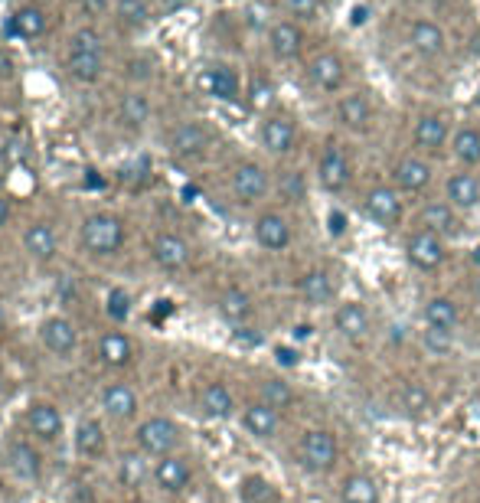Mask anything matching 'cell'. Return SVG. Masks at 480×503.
<instances>
[{"instance_id": "603a6c76", "label": "cell", "mask_w": 480, "mask_h": 503, "mask_svg": "<svg viewBox=\"0 0 480 503\" xmlns=\"http://www.w3.org/2000/svg\"><path fill=\"white\" fill-rule=\"evenodd\" d=\"M27 428H29V435H37L39 441L53 445V441H59L66 422H63V412H59L53 402H33V406L27 408Z\"/></svg>"}, {"instance_id": "7c38bea8", "label": "cell", "mask_w": 480, "mask_h": 503, "mask_svg": "<svg viewBox=\"0 0 480 503\" xmlns=\"http://www.w3.org/2000/svg\"><path fill=\"white\" fill-rule=\"evenodd\" d=\"M307 79L311 86L324 96H337L347 86V63L337 56V53H317V56L307 63Z\"/></svg>"}, {"instance_id": "f907efd6", "label": "cell", "mask_w": 480, "mask_h": 503, "mask_svg": "<svg viewBox=\"0 0 480 503\" xmlns=\"http://www.w3.org/2000/svg\"><path fill=\"white\" fill-rule=\"evenodd\" d=\"M141 474H144V465H141V457L131 455V457H124V465H122V481L128 487H138L141 484Z\"/></svg>"}, {"instance_id": "ee69618b", "label": "cell", "mask_w": 480, "mask_h": 503, "mask_svg": "<svg viewBox=\"0 0 480 503\" xmlns=\"http://www.w3.org/2000/svg\"><path fill=\"white\" fill-rule=\"evenodd\" d=\"M69 53H105V37L95 27H79L69 37Z\"/></svg>"}, {"instance_id": "bcb514c9", "label": "cell", "mask_w": 480, "mask_h": 503, "mask_svg": "<svg viewBox=\"0 0 480 503\" xmlns=\"http://www.w3.org/2000/svg\"><path fill=\"white\" fill-rule=\"evenodd\" d=\"M154 72H157V69H154L151 56H131L128 63H124V79H128V82H134L138 88L147 86V82L154 79Z\"/></svg>"}, {"instance_id": "f35d334b", "label": "cell", "mask_w": 480, "mask_h": 503, "mask_svg": "<svg viewBox=\"0 0 480 503\" xmlns=\"http://www.w3.org/2000/svg\"><path fill=\"white\" fill-rule=\"evenodd\" d=\"M274 190H278V197H282L284 203H304L307 193H311L307 173H304L301 167H284V171L274 177Z\"/></svg>"}, {"instance_id": "f1b7e54d", "label": "cell", "mask_w": 480, "mask_h": 503, "mask_svg": "<svg viewBox=\"0 0 480 503\" xmlns=\"http://www.w3.org/2000/svg\"><path fill=\"white\" fill-rule=\"evenodd\" d=\"M7 467L13 471V477L27 481V484L39 481V474H43L39 451L29 445V441H10V445H7Z\"/></svg>"}, {"instance_id": "816d5d0a", "label": "cell", "mask_w": 480, "mask_h": 503, "mask_svg": "<svg viewBox=\"0 0 480 503\" xmlns=\"http://www.w3.org/2000/svg\"><path fill=\"white\" fill-rule=\"evenodd\" d=\"M128 311H131V307H128V295L114 291V295L108 298V314H112L114 321H124V317H128Z\"/></svg>"}, {"instance_id": "484cf974", "label": "cell", "mask_w": 480, "mask_h": 503, "mask_svg": "<svg viewBox=\"0 0 480 503\" xmlns=\"http://www.w3.org/2000/svg\"><path fill=\"white\" fill-rule=\"evenodd\" d=\"M102 412L112 422H131L138 415V392L131 382H112L102 390Z\"/></svg>"}, {"instance_id": "44dd1931", "label": "cell", "mask_w": 480, "mask_h": 503, "mask_svg": "<svg viewBox=\"0 0 480 503\" xmlns=\"http://www.w3.org/2000/svg\"><path fill=\"white\" fill-rule=\"evenodd\" d=\"M189 481H193V465L183 455L157 457V465H154V484L164 494H183L189 487Z\"/></svg>"}, {"instance_id": "9c48e42d", "label": "cell", "mask_w": 480, "mask_h": 503, "mask_svg": "<svg viewBox=\"0 0 480 503\" xmlns=\"http://www.w3.org/2000/svg\"><path fill=\"white\" fill-rule=\"evenodd\" d=\"M405 258H408V265H415L418 272H434V268L444 265V239L428 232V229H415L412 236L405 239Z\"/></svg>"}, {"instance_id": "ba28073f", "label": "cell", "mask_w": 480, "mask_h": 503, "mask_svg": "<svg viewBox=\"0 0 480 503\" xmlns=\"http://www.w3.org/2000/svg\"><path fill=\"white\" fill-rule=\"evenodd\" d=\"M317 183L327 193H343L353 183V161L340 144H327L317 157Z\"/></svg>"}, {"instance_id": "e0dca14e", "label": "cell", "mask_w": 480, "mask_h": 503, "mask_svg": "<svg viewBox=\"0 0 480 503\" xmlns=\"http://www.w3.org/2000/svg\"><path fill=\"white\" fill-rule=\"evenodd\" d=\"M151 258L164 272H183L189 265V242L177 232H157L151 239Z\"/></svg>"}, {"instance_id": "30bf717a", "label": "cell", "mask_w": 480, "mask_h": 503, "mask_svg": "<svg viewBox=\"0 0 480 503\" xmlns=\"http://www.w3.org/2000/svg\"><path fill=\"white\" fill-rule=\"evenodd\" d=\"M252 236L258 242V248H265V252H284L291 246L294 229L288 222V216H282L278 209H262L252 222Z\"/></svg>"}, {"instance_id": "7a4b0ae2", "label": "cell", "mask_w": 480, "mask_h": 503, "mask_svg": "<svg viewBox=\"0 0 480 503\" xmlns=\"http://www.w3.org/2000/svg\"><path fill=\"white\" fill-rule=\"evenodd\" d=\"M298 461L311 474H327L340 461V441L330 428H307L298 441Z\"/></svg>"}, {"instance_id": "5bb4252c", "label": "cell", "mask_w": 480, "mask_h": 503, "mask_svg": "<svg viewBox=\"0 0 480 503\" xmlns=\"http://www.w3.org/2000/svg\"><path fill=\"white\" fill-rule=\"evenodd\" d=\"M333 114H337L340 128H347V131H357V134H366L373 128V102H369L363 92H347V96H340L337 105H333Z\"/></svg>"}, {"instance_id": "8992f818", "label": "cell", "mask_w": 480, "mask_h": 503, "mask_svg": "<svg viewBox=\"0 0 480 503\" xmlns=\"http://www.w3.org/2000/svg\"><path fill=\"white\" fill-rule=\"evenodd\" d=\"M363 213H366V219H373L379 229H399L405 219L402 190H396L392 183H379V187L366 190V197H363Z\"/></svg>"}, {"instance_id": "d590c367", "label": "cell", "mask_w": 480, "mask_h": 503, "mask_svg": "<svg viewBox=\"0 0 480 503\" xmlns=\"http://www.w3.org/2000/svg\"><path fill=\"white\" fill-rule=\"evenodd\" d=\"M451 154L461 167H480V128L477 124H461L451 134Z\"/></svg>"}, {"instance_id": "836d02e7", "label": "cell", "mask_w": 480, "mask_h": 503, "mask_svg": "<svg viewBox=\"0 0 480 503\" xmlns=\"http://www.w3.org/2000/svg\"><path fill=\"white\" fill-rule=\"evenodd\" d=\"M66 76L79 86H95L105 76V53H66Z\"/></svg>"}, {"instance_id": "3957f363", "label": "cell", "mask_w": 480, "mask_h": 503, "mask_svg": "<svg viewBox=\"0 0 480 503\" xmlns=\"http://www.w3.org/2000/svg\"><path fill=\"white\" fill-rule=\"evenodd\" d=\"M272 190V173L258 161H239L229 173V193L239 206H258Z\"/></svg>"}, {"instance_id": "cb8c5ba5", "label": "cell", "mask_w": 480, "mask_h": 503, "mask_svg": "<svg viewBox=\"0 0 480 503\" xmlns=\"http://www.w3.org/2000/svg\"><path fill=\"white\" fill-rule=\"evenodd\" d=\"M408 46L415 49V56L422 59H438L448 46V37H444V29L434 23V20H415L412 27H408Z\"/></svg>"}, {"instance_id": "f6af8a7d", "label": "cell", "mask_w": 480, "mask_h": 503, "mask_svg": "<svg viewBox=\"0 0 480 503\" xmlns=\"http://www.w3.org/2000/svg\"><path fill=\"white\" fill-rule=\"evenodd\" d=\"M282 10L288 13V20L314 23L324 13V0H282Z\"/></svg>"}, {"instance_id": "5b68a950", "label": "cell", "mask_w": 480, "mask_h": 503, "mask_svg": "<svg viewBox=\"0 0 480 503\" xmlns=\"http://www.w3.org/2000/svg\"><path fill=\"white\" fill-rule=\"evenodd\" d=\"M213 147V131H209L206 122L199 118H189V122H180L173 131L167 134V151L180 161H199L206 157V151Z\"/></svg>"}, {"instance_id": "4dcf8cb0", "label": "cell", "mask_w": 480, "mask_h": 503, "mask_svg": "<svg viewBox=\"0 0 480 503\" xmlns=\"http://www.w3.org/2000/svg\"><path fill=\"white\" fill-rule=\"evenodd\" d=\"M98 360H102L105 366H112V370H124V366L134 360L131 337L122 331H105L102 337H98Z\"/></svg>"}, {"instance_id": "6da1fadb", "label": "cell", "mask_w": 480, "mask_h": 503, "mask_svg": "<svg viewBox=\"0 0 480 503\" xmlns=\"http://www.w3.org/2000/svg\"><path fill=\"white\" fill-rule=\"evenodd\" d=\"M79 239L88 256L112 258L128 242V222L118 213H88L79 226Z\"/></svg>"}, {"instance_id": "83f0119b", "label": "cell", "mask_w": 480, "mask_h": 503, "mask_svg": "<svg viewBox=\"0 0 480 503\" xmlns=\"http://www.w3.org/2000/svg\"><path fill=\"white\" fill-rule=\"evenodd\" d=\"M333 331L347 340H363L369 333V311L359 301H343L333 311Z\"/></svg>"}, {"instance_id": "db71d44e", "label": "cell", "mask_w": 480, "mask_h": 503, "mask_svg": "<svg viewBox=\"0 0 480 503\" xmlns=\"http://www.w3.org/2000/svg\"><path fill=\"white\" fill-rule=\"evenodd\" d=\"M10 213H13V209H10V200L4 197V193H0V229L10 222Z\"/></svg>"}, {"instance_id": "2e32d148", "label": "cell", "mask_w": 480, "mask_h": 503, "mask_svg": "<svg viewBox=\"0 0 480 503\" xmlns=\"http://www.w3.org/2000/svg\"><path fill=\"white\" fill-rule=\"evenodd\" d=\"M432 180H434L432 163L425 161V157H418V154H408V157L396 161V167H392V187L402 193H425L432 187Z\"/></svg>"}, {"instance_id": "277c9868", "label": "cell", "mask_w": 480, "mask_h": 503, "mask_svg": "<svg viewBox=\"0 0 480 503\" xmlns=\"http://www.w3.org/2000/svg\"><path fill=\"white\" fill-rule=\"evenodd\" d=\"M134 438H138V451H141L144 457H167L177 451L183 432H180V425L173 418L154 415L138 425V435Z\"/></svg>"}, {"instance_id": "9a60e30c", "label": "cell", "mask_w": 480, "mask_h": 503, "mask_svg": "<svg viewBox=\"0 0 480 503\" xmlns=\"http://www.w3.org/2000/svg\"><path fill=\"white\" fill-rule=\"evenodd\" d=\"M199 86L206 88V96H213L216 102L236 105V102H242V96H245L242 79H239L236 69L226 66V63H216V66H209L206 72L199 76Z\"/></svg>"}, {"instance_id": "f5cc1de1", "label": "cell", "mask_w": 480, "mask_h": 503, "mask_svg": "<svg viewBox=\"0 0 480 503\" xmlns=\"http://www.w3.org/2000/svg\"><path fill=\"white\" fill-rule=\"evenodd\" d=\"M0 79H13V56L7 49H0Z\"/></svg>"}, {"instance_id": "f546056e", "label": "cell", "mask_w": 480, "mask_h": 503, "mask_svg": "<svg viewBox=\"0 0 480 503\" xmlns=\"http://www.w3.org/2000/svg\"><path fill=\"white\" fill-rule=\"evenodd\" d=\"M10 29H13V37L33 43V39H39L49 29V13L39 4H23V7L13 10Z\"/></svg>"}, {"instance_id": "4fadbf2b", "label": "cell", "mask_w": 480, "mask_h": 503, "mask_svg": "<svg viewBox=\"0 0 480 503\" xmlns=\"http://www.w3.org/2000/svg\"><path fill=\"white\" fill-rule=\"evenodd\" d=\"M268 49L278 63H294L304 53V27L298 20H274L268 27Z\"/></svg>"}, {"instance_id": "74e56055", "label": "cell", "mask_w": 480, "mask_h": 503, "mask_svg": "<svg viewBox=\"0 0 480 503\" xmlns=\"http://www.w3.org/2000/svg\"><path fill=\"white\" fill-rule=\"evenodd\" d=\"M219 314H223V321L226 323H236V327H242L248 317H252V298H248V291H242V288H226L223 295H219Z\"/></svg>"}, {"instance_id": "ab89813d", "label": "cell", "mask_w": 480, "mask_h": 503, "mask_svg": "<svg viewBox=\"0 0 480 503\" xmlns=\"http://www.w3.org/2000/svg\"><path fill=\"white\" fill-rule=\"evenodd\" d=\"M340 503H379V484L369 474H349L340 484Z\"/></svg>"}, {"instance_id": "7dc6e473", "label": "cell", "mask_w": 480, "mask_h": 503, "mask_svg": "<svg viewBox=\"0 0 480 503\" xmlns=\"http://www.w3.org/2000/svg\"><path fill=\"white\" fill-rule=\"evenodd\" d=\"M242 500L245 503H274V490L262 477H245L242 481Z\"/></svg>"}, {"instance_id": "681fc988", "label": "cell", "mask_w": 480, "mask_h": 503, "mask_svg": "<svg viewBox=\"0 0 480 503\" xmlns=\"http://www.w3.org/2000/svg\"><path fill=\"white\" fill-rule=\"evenodd\" d=\"M425 347L432 353H438V356H444V353H451L454 347V333L451 331H434V327H428V331L422 333Z\"/></svg>"}, {"instance_id": "d6a6232c", "label": "cell", "mask_w": 480, "mask_h": 503, "mask_svg": "<svg viewBox=\"0 0 480 503\" xmlns=\"http://www.w3.org/2000/svg\"><path fill=\"white\" fill-rule=\"evenodd\" d=\"M76 451L88 461H102L105 451H108V435H105V425L98 418H82L76 428Z\"/></svg>"}, {"instance_id": "1f68e13d", "label": "cell", "mask_w": 480, "mask_h": 503, "mask_svg": "<svg viewBox=\"0 0 480 503\" xmlns=\"http://www.w3.org/2000/svg\"><path fill=\"white\" fill-rule=\"evenodd\" d=\"M298 291H301V298L311 304V307H324V304H330L337 298V281L330 278L327 268H311V272H304V278L298 281Z\"/></svg>"}, {"instance_id": "7402d4cb", "label": "cell", "mask_w": 480, "mask_h": 503, "mask_svg": "<svg viewBox=\"0 0 480 503\" xmlns=\"http://www.w3.org/2000/svg\"><path fill=\"white\" fill-rule=\"evenodd\" d=\"M23 248L33 262H53L59 252V232L49 219H37L29 222L27 232H23Z\"/></svg>"}, {"instance_id": "c3c4849f", "label": "cell", "mask_w": 480, "mask_h": 503, "mask_svg": "<svg viewBox=\"0 0 480 503\" xmlns=\"http://www.w3.org/2000/svg\"><path fill=\"white\" fill-rule=\"evenodd\" d=\"M248 105L252 108H268L272 105V96H274V86H272V79H265V76H255L252 79V86H248Z\"/></svg>"}, {"instance_id": "e575fe53", "label": "cell", "mask_w": 480, "mask_h": 503, "mask_svg": "<svg viewBox=\"0 0 480 503\" xmlns=\"http://www.w3.org/2000/svg\"><path fill=\"white\" fill-rule=\"evenodd\" d=\"M422 317H425V327H434V331H458V321H461V311H458V304L451 298H428L422 307Z\"/></svg>"}, {"instance_id": "b9f144b4", "label": "cell", "mask_w": 480, "mask_h": 503, "mask_svg": "<svg viewBox=\"0 0 480 503\" xmlns=\"http://www.w3.org/2000/svg\"><path fill=\"white\" fill-rule=\"evenodd\" d=\"M258 399L268 402L272 408H278V412H284V408H291L294 406V390H291V382H284L278 380V376H272V380H262L258 382Z\"/></svg>"}, {"instance_id": "52a82bcc", "label": "cell", "mask_w": 480, "mask_h": 503, "mask_svg": "<svg viewBox=\"0 0 480 503\" xmlns=\"http://www.w3.org/2000/svg\"><path fill=\"white\" fill-rule=\"evenodd\" d=\"M258 141L272 157H288L298 147V122L282 112L265 114L262 124H258Z\"/></svg>"}, {"instance_id": "8d00e7d4", "label": "cell", "mask_w": 480, "mask_h": 503, "mask_svg": "<svg viewBox=\"0 0 480 503\" xmlns=\"http://www.w3.org/2000/svg\"><path fill=\"white\" fill-rule=\"evenodd\" d=\"M199 408L209 418H229L236 412V399H232L226 382H206L203 392H199Z\"/></svg>"}, {"instance_id": "7bdbcfd3", "label": "cell", "mask_w": 480, "mask_h": 503, "mask_svg": "<svg viewBox=\"0 0 480 503\" xmlns=\"http://www.w3.org/2000/svg\"><path fill=\"white\" fill-rule=\"evenodd\" d=\"M399 396H402V408L412 412V415H425L432 408V392L425 390L422 382H405Z\"/></svg>"}, {"instance_id": "ffe728a7", "label": "cell", "mask_w": 480, "mask_h": 503, "mask_svg": "<svg viewBox=\"0 0 480 503\" xmlns=\"http://www.w3.org/2000/svg\"><path fill=\"white\" fill-rule=\"evenodd\" d=\"M448 138H451V124H448V118L438 112L422 114L412 128L415 151H422V154H438L444 144H448Z\"/></svg>"}, {"instance_id": "d6986e66", "label": "cell", "mask_w": 480, "mask_h": 503, "mask_svg": "<svg viewBox=\"0 0 480 503\" xmlns=\"http://www.w3.org/2000/svg\"><path fill=\"white\" fill-rule=\"evenodd\" d=\"M444 200L451 203L454 209H461V213L477 209L480 206V177L467 171V167L448 173V177H444Z\"/></svg>"}, {"instance_id": "ac0fdd59", "label": "cell", "mask_w": 480, "mask_h": 503, "mask_svg": "<svg viewBox=\"0 0 480 503\" xmlns=\"http://www.w3.org/2000/svg\"><path fill=\"white\" fill-rule=\"evenodd\" d=\"M39 343H43L49 353H56V356L76 353V347H79L76 323L69 321V317H63V314H53V317H46V321L39 323Z\"/></svg>"}, {"instance_id": "60d3db41", "label": "cell", "mask_w": 480, "mask_h": 503, "mask_svg": "<svg viewBox=\"0 0 480 503\" xmlns=\"http://www.w3.org/2000/svg\"><path fill=\"white\" fill-rule=\"evenodd\" d=\"M114 17L124 29H141L151 23V4L147 0H114Z\"/></svg>"}, {"instance_id": "9f6ffc18", "label": "cell", "mask_w": 480, "mask_h": 503, "mask_svg": "<svg viewBox=\"0 0 480 503\" xmlns=\"http://www.w3.org/2000/svg\"><path fill=\"white\" fill-rule=\"evenodd\" d=\"M4 327H7V307L0 304V331H4Z\"/></svg>"}, {"instance_id": "8fae6325", "label": "cell", "mask_w": 480, "mask_h": 503, "mask_svg": "<svg viewBox=\"0 0 480 503\" xmlns=\"http://www.w3.org/2000/svg\"><path fill=\"white\" fill-rule=\"evenodd\" d=\"M418 226L448 242V239H458L464 232V219H461V209H454L448 200H428L418 209Z\"/></svg>"}, {"instance_id": "4316f807", "label": "cell", "mask_w": 480, "mask_h": 503, "mask_svg": "<svg viewBox=\"0 0 480 503\" xmlns=\"http://www.w3.org/2000/svg\"><path fill=\"white\" fill-rule=\"evenodd\" d=\"M114 114H118V122H122L124 128H134V131H138V128H144V124L151 122L154 102L144 88H131V92H124V96L118 98Z\"/></svg>"}, {"instance_id": "d4e9b609", "label": "cell", "mask_w": 480, "mask_h": 503, "mask_svg": "<svg viewBox=\"0 0 480 503\" xmlns=\"http://www.w3.org/2000/svg\"><path fill=\"white\" fill-rule=\"evenodd\" d=\"M242 425L252 438L268 441V438H274L278 435V428H282V412L272 408L268 402H262V399L248 402V406L242 408Z\"/></svg>"}, {"instance_id": "11a10c76", "label": "cell", "mask_w": 480, "mask_h": 503, "mask_svg": "<svg viewBox=\"0 0 480 503\" xmlns=\"http://www.w3.org/2000/svg\"><path fill=\"white\" fill-rule=\"evenodd\" d=\"M330 222H333V226H330L333 232H343V226H340V213H333V216H330Z\"/></svg>"}]
</instances>
